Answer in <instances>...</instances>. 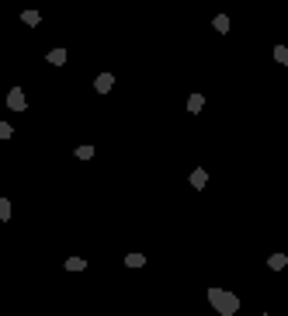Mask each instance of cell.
I'll list each match as a JSON object with an SVG mask.
<instances>
[{
  "label": "cell",
  "instance_id": "1",
  "mask_svg": "<svg viewBox=\"0 0 288 316\" xmlns=\"http://www.w3.org/2000/svg\"><path fill=\"white\" fill-rule=\"evenodd\" d=\"M209 302H212V309L222 313V316H233V313L240 309V299H236L233 292H222V289H209Z\"/></svg>",
  "mask_w": 288,
  "mask_h": 316
},
{
  "label": "cell",
  "instance_id": "2",
  "mask_svg": "<svg viewBox=\"0 0 288 316\" xmlns=\"http://www.w3.org/2000/svg\"><path fill=\"white\" fill-rule=\"evenodd\" d=\"M7 108H11V111H24V108H28V97H24L21 87H11V94H7Z\"/></svg>",
  "mask_w": 288,
  "mask_h": 316
},
{
  "label": "cell",
  "instance_id": "3",
  "mask_svg": "<svg viewBox=\"0 0 288 316\" xmlns=\"http://www.w3.org/2000/svg\"><path fill=\"white\" fill-rule=\"evenodd\" d=\"M205 184H209V174H205V167H194V170H191V188L201 191Z\"/></svg>",
  "mask_w": 288,
  "mask_h": 316
},
{
  "label": "cell",
  "instance_id": "4",
  "mask_svg": "<svg viewBox=\"0 0 288 316\" xmlns=\"http://www.w3.org/2000/svg\"><path fill=\"white\" fill-rule=\"evenodd\" d=\"M111 84H115V76H111V73H101L97 80H94V91H97V94H108V91H111Z\"/></svg>",
  "mask_w": 288,
  "mask_h": 316
},
{
  "label": "cell",
  "instance_id": "5",
  "mask_svg": "<svg viewBox=\"0 0 288 316\" xmlns=\"http://www.w3.org/2000/svg\"><path fill=\"white\" fill-rule=\"evenodd\" d=\"M201 108H205V97H201V94H191V97H188V111H191V115H198Z\"/></svg>",
  "mask_w": 288,
  "mask_h": 316
},
{
  "label": "cell",
  "instance_id": "6",
  "mask_svg": "<svg viewBox=\"0 0 288 316\" xmlns=\"http://www.w3.org/2000/svg\"><path fill=\"white\" fill-rule=\"evenodd\" d=\"M285 264H288V257H285V254H271V257H267V267H271V271H281Z\"/></svg>",
  "mask_w": 288,
  "mask_h": 316
},
{
  "label": "cell",
  "instance_id": "7",
  "mask_svg": "<svg viewBox=\"0 0 288 316\" xmlns=\"http://www.w3.org/2000/svg\"><path fill=\"white\" fill-rule=\"evenodd\" d=\"M46 59H49L52 66H63V63H66V49H52V52H49Z\"/></svg>",
  "mask_w": 288,
  "mask_h": 316
},
{
  "label": "cell",
  "instance_id": "8",
  "mask_svg": "<svg viewBox=\"0 0 288 316\" xmlns=\"http://www.w3.org/2000/svg\"><path fill=\"white\" fill-rule=\"evenodd\" d=\"M212 28L226 35V31H229V18H226V14H216V21H212Z\"/></svg>",
  "mask_w": 288,
  "mask_h": 316
},
{
  "label": "cell",
  "instance_id": "9",
  "mask_svg": "<svg viewBox=\"0 0 288 316\" xmlns=\"http://www.w3.org/2000/svg\"><path fill=\"white\" fill-rule=\"evenodd\" d=\"M84 267H87L84 257H70V261H66V271H84Z\"/></svg>",
  "mask_w": 288,
  "mask_h": 316
},
{
  "label": "cell",
  "instance_id": "10",
  "mask_svg": "<svg viewBox=\"0 0 288 316\" xmlns=\"http://www.w3.org/2000/svg\"><path fill=\"white\" fill-rule=\"evenodd\" d=\"M125 264H129V267H143L146 257H143V254H125Z\"/></svg>",
  "mask_w": 288,
  "mask_h": 316
},
{
  "label": "cell",
  "instance_id": "11",
  "mask_svg": "<svg viewBox=\"0 0 288 316\" xmlns=\"http://www.w3.org/2000/svg\"><path fill=\"white\" fill-rule=\"evenodd\" d=\"M274 59H278L281 66H288V46H274Z\"/></svg>",
  "mask_w": 288,
  "mask_h": 316
},
{
  "label": "cell",
  "instance_id": "12",
  "mask_svg": "<svg viewBox=\"0 0 288 316\" xmlns=\"http://www.w3.org/2000/svg\"><path fill=\"white\" fill-rule=\"evenodd\" d=\"M21 21H24V24H38V21H42V14H38V11H24Z\"/></svg>",
  "mask_w": 288,
  "mask_h": 316
},
{
  "label": "cell",
  "instance_id": "13",
  "mask_svg": "<svg viewBox=\"0 0 288 316\" xmlns=\"http://www.w3.org/2000/svg\"><path fill=\"white\" fill-rule=\"evenodd\" d=\"M94 156V146H76V160H91Z\"/></svg>",
  "mask_w": 288,
  "mask_h": 316
},
{
  "label": "cell",
  "instance_id": "14",
  "mask_svg": "<svg viewBox=\"0 0 288 316\" xmlns=\"http://www.w3.org/2000/svg\"><path fill=\"white\" fill-rule=\"evenodd\" d=\"M7 219H11V202L0 198V222H7Z\"/></svg>",
  "mask_w": 288,
  "mask_h": 316
},
{
  "label": "cell",
  "instance_id": "15",
  "mask_svg": "<svg viewBox=\"0 0 288 316\" xmlns=\"http://www.w3.org/2000/svg\"><path fill=\"white\" fill-rule=\"evenodd\" d=\"M11 136H14V129L7 122H0V139H11Z\"/></svg>",
  "mask_w": 288,
  "mask_h": 316
},
{
  "label": "cell",
  "instance_id": "16",
  "mask_svg": "<svg viewBox=\"0 0 288 316\" xmlns=\"http://www.w3.org/2000/svg\"><path fill=\"white\" fill-rule=\"evenodd\" d=\"M264 316H267V313H264Z\"/></svg>",
  "mask_w": 288,
  "mask_h": 316
}]
</instances>
